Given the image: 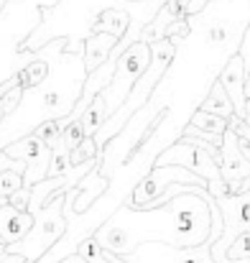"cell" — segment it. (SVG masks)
Instances as JSON below:
<instances>
[{
  "mask_svg": "<svg viewBox=\"0 0 250 263\" xmlns=\"http://www.w3.org/2000/svg\"><path fill=\"white\" fill-rule=\"evenodd\" d=\"M8 204L15 207V210L28 212V204H31V189H28V186H21L18 192H13V194L8 197Z\"/></svg>",
  "mask_w": 250,
  "mask_h": 263,
  "instance_id": "d4e9b609",
  "label": "cell"
},
{
  "mask_svg": "<svg viewBox=\"0 0 250 263\" xmlns=\"http://www.w3.org/2000/svg\"><path fill=\"white\" fill-rule=\"evenodd\" d=\"M118 44H120V39L112 36V33H92L82 46L84 72L92 74L94 69H100L102 64H107V59L112 57V51H115Z\"/></svg>",
  "mask_w": 250,
  "mask_h": 263,
  "instance_id": "4fadbf2b",
  "label": "cell"
},
{
  "mask_svg": "<svg viewBox=\"0 0 250 263\" xmlns=\"http://www.w3.org/2000/svg\"><path fill=\"white\" fill-rule=\"evenodd\" d=\"M245 77H248V69H245L240 54L230 57L227 64L222 67L220 77H217V82L225 87L227 97H230V102H233V107H235V118H240V120H245V107H248V97H245Z\"/></svg>",
  "mask_w": 250,
  "mask_h": 263,
  "instance_id": "8fae6325",
  "label": "cell"
},
{
  "mask_svg": "<svg viewBox=\"0 0 250 263\" xmlns=\"http://www.w3.org/2000/svg\"><path fill=\"white\" fill-rule=\"evenodd\" d=\"M220 212H222V235L220 240L212 246V258L215 263H225L227 261V251L230 246L240 238L250 233V189L240 192V194H227L215 199Z\"/></svg>",
  "mask_w": 250,
  "mask_h": 263,
  "instance_id": "52a82bcc",
  "label": "cell"
},
{
  "mask_svg": "<svg viewBox=\"0 0 250 263\" xmlns=\"http://www.w3.org/2000/svg\"><path fill=\"white\" fill-rule=\"evenodd\" d=\"M171 184H194V186H204L207 189V181L204 179H199V176L191 174L184 166H153L148 174L130 189V194L125 197V204H130L136 210H143L146 204H151L153 199H159Z\"/></svg>",
  "mask_w": 250,
  "mask_h": 263,
  "instance_id": "ba28073f",
  "label": "cell"
},
{
  "mask_svg": "<svg viewBox=\"0 0 250 263\" xmlns=\"http://www.w3.org/2000/svg\"><path fill=\"white\" fill-rule=\"evenodd\" d=\"M227 133V120L225 118H217L212 112H204V110H194L189 123L181 128L179 136L184 138H199V141H207L217 148H222V138Z\"/></svg>",
  "mask_w": 250,
  "mask_h": 263,
  "instance_id": "7c38bea8",
  "label": "cell"
},
{
  "mask_svg": "<svg viewBox=\"0 0 250 263\" xmlns=\"http://www.w3.org/2000/svg\"><path fill=\"white\" fill-rule=\"evenodd\" d=\"M105 120H107V105H105V95L100 92L94 100H92V105L87 107V112L82 115V128H84V136L87 138H92L102 125H105Z\"/></svg>",
  "mask_w": 250,
  "mask_h": 263,
  "instance_id": "e0dca14e",
  "label": "cell"
},
{
  "mask_svg": "<svg viewBox=\"0 0 250 263\" xmlns=\"http://www.w3.org/2000/svg\"><path fill=\"white\" fill-rule=\"evenodd\" d=\"M128 28H130V18H128V13L120 10V8H110V10L100 13L97 23L92 26V33H112V36L123 39V36L128 33Z\"/></svg>",
  "mask_w": 250,
  "mask_h": 263,
  "instance_id": "2e32d148",
  "label": "cell"
},
{
  "mask_svg": "<svg viewBox=\"0 0 250 263\" xmlns=\"http://www.w3.org/2000/svg\"><path fill=\"white\" fill-rule=\"evenodd\" d=\"M197 110L212 112V115H217V118H225V120H230V118L235 115V107H233V102H230L227 92H225V87H222L217 80L209 85V92L204 95V100L199 102V107H197Z\"/></svg>",
  "mask_w": 250,
  "mask_h": 263,
  "instance_id": "9a60e30c",
  "label": "cell"
},
{
  "mask_svg": "<svg viewBox=\"0 0 250 263\" xmlns=\"http://www.w3.org/2000/svg\"><path fill=\"white\" fill-rule=\"evenodd\" d=\"M3 151L10 156V159H15V161H21L23 166H26V174H23V186H33V184H39V181H44L46 176H49V166H51V148L41 141V138H36L33 133H28V136H23V138H18V141H10L8 146H3Z\"/></svg>",
  "mask_w": 250,
  "mask_h": 263,
  "instance_id": "9c48e42d",
  "label": "cell"
},
{
  "mask_svg": "<svg viewBox=\"0 0 250 263\" xmlns=\"http://www.w3.org/2000/svg\"><path fill=\"white\" fill-rule=\"evenodd\" d=\"M238 54H240V59H243L245 69L250 72V23H248V28H245V33H243V41H240V49H238Z\"/></svg>",
  "mask_w": 250,
  "mask_h": 263,
  "instance_id": "484cf974",
  "label": "cell"
},
{
  "mask_svg": "<svg viewBox=\"0 0 250 263\" xmlns=\"http://www.w3.org/2000/svg\"><path fill=\"white\" fill-rule=\"evenodd\" d=\"M77 256H80V258H84L87 263H110V261H107V253H105V248H102V246L94 240V235L80 243V248H77Z\"/></svg>",
  "mask_w": 250,
  "mask_h": 263,
  "instance_id": "ffe728a7",
  "label": "cell"
},
{
  "mask_svg": "<svg viewBox=\"0 0 250 263\" xmlns=\"http://www.w3.org/2000/svg\"><path fill=\"white\" fill-rule=\"evenodd\" d=\"M245 123L250 125V102H248V107H245Z\"/></svg>",
  "mask_w": 250,
  "mask_h": 263,
  "instance_id": "f546056e",
  "label": "cell"
},
{
  "mask_svg": "<svg viewBox=\"0 0 250 263\" xmlns=\"http://www.w3.org/2000/svg\"><path fill=\"white\" fill-rule=\"evenodd\" d=\"M84 138H87V136H84V128H82V123H80V120H77V123H72V125L64 130V146H67L69 151H72V148H77Z\"/></svg>",
  "mask_w": 250,
  "mask_h": 263,
  "instance_id": "cb8c5ba5",
  "label": "cell"
},
{
  "mask_svg": "<svg viewBox=\"0 0 250 263\" xmlns=\"http://www.w3.org/2000/svg\"><path fill=\"white\" fill-rule=\"evenodd\" d=\"M62 263H87V261H84V258H80V256L74 253V256H69V258H64V261H62Z\"/></svg>",
  "mask_w": 250,
  "mask_h": 263,
  "instance_id": "f1b7e54d",
  "label": "cell"
},
{
  "mask_svg": "<svg viewBox=\"0 0 250 263\" xmlns=\"http://www.w3.org/2000/svg\"><path fill=\"white\" fill-rule=\"evenodd\" d=\"M176 54H179V41H174V39H161V41L151 44V67H148L146 74L136 82V87L130 89L125 105H123L115 115H110V118L105 120V125L92 136L100 151H102V146H107V143H110V141L138 115V110H143V107L148 105L151 95L159 89L161 77L166 74L168 67L174 64Z\"/></svg>",
  "mask_w": 250,
  "mask_h": 263,
  "instance_id": "7a4b0ae2",
  "label": "cell"
},
{
  "mask_svg": "<svg viewBox=\"0 0 250 263\" xmlns=\"http://www.w3.org/2000/svg\"><path fill=\"white\" fill-rule=\"evenodd\" d=\"M227 261H250V233L240 235V238L230 246Z\"/></svg>",
  "mask_w": 250,
  "mask_h": 263,
  "instance_id": "603a6c76",
  "label": "cell"
},
{
  "mask_svg": "<svg viewBox=\"0 0 250 263\" xmlns=\"http://www.w3.org/2000/svg\"><path fill=\"white\" fill-rule=\"evenodd\" d=\"M5 3H8V0H0V8H3V5H5Z\"/></svg>",
  "mask_w": 250,
  "mask_h": 263,
  "instance_id": "1f68e13d",
  "label": "cell"
},
{
  "mask_svg": "<svg viewBox=\"0 0 250 263\" xmlns=\"http://www.w3.org/2000/svg\"><path fill=\"white\" fill-rule=\"evenodd\" d=\"M220 151H222V159H220L222 181L227 184L230 194H240V192H243V181L250 176V159L243 154V148H240L238 133H233V130L227 128Z\"/></svg>",
  "mask_w": 250,
  "mask_h": 263,
  "instance_id": "30bf717a",
  "label": "cell"
},
{
  "mask_svg": "<svg viewBox=\"0 0 250 263\" xmlns=\"http://www.w3.org/2000/svg\"><path fill=\"white\" fill-rule=\"evenodd\" d=\"M0 246H3V238H0Z\"/></svg>",
  "mask_w": 250,
  "mask_h": 263,
  "instance_id": "d6a6232c",
  "label": "cell"
},
{
  "mask_svg": "<svg viewBox=\"0 0 250 263\" xmlns=\"http://www.w3.org/2000/svg\"><path fill=\"white\" fill-rule=\"evenodd\" d=\"M212 225H215L212 238L204 246H199V248H174V246H164V243H143L130 256H125V261L128 263H215L212 246L220 240L222 228H225L217 202L212 207Z\"/></svg>",
  "mask_w": 250,
  "mask_h": 263,
  "instance_id": "8992f818",
  "label": "cell"
},
{
  "mask_svg": "<svg viewBox=\"0 0 250 263\" xmlns=\"http://www.w3.org/2000/svg\"><path fill=\"white\" fill-rule=\"evenodd\" d=\"M21 100H23V87H21V85H15V87L8 89V92L0 97V123L21 105Z\"/></svg>",
  "mask_w": 250,
  "mask_h": 263,
  "instance_id": "44dd1931",
  "label": "cell"
},
{
  "mask_svg": "<svg viewBox=\"0 0 250 263\" xmlns=\"http://www.w3.org/2000/svg\"><path fill=\"white\" fill-rule=\"evenodd\" d=\"M64 204H67V194L59 192L33 220V228L28 230V235L13 246H5L8 253H15L28 263L41 261L67 233V217H64Z\"/></svg>",
  "mask_w": 250,
  "mask_h": 263,
  "instance_id": "277c9868",
  "label": "cell"
},
{
  "mask_svg": "<svg viewBox=\"0 0 250 263\" xmlns=\"http://www.w3.org/2000/svg\"><path fill=\"white\" fill-rule=\"evenodd\" d=\"M215 197L204 186L179 184L176 194L156 210H136L120 202V207L97 228L94 240L125 258L143 243H164L174 248H199L212 233Z\"/></svg>",
  "mask_w": 250,
  "mask_h": 263,
  "instance_id": "6da1fadb",
  "label": "cell"
},
{
  "mask_svg": "<svg viewBox=\"0 0 250 263\" xmlns=\"http://www.w3.org/2000/svg\"><path fill=\"white\" fill-rule=\"evenodd\" d=\"M105 253H107V261L110 263H128L125 258H120V256H115V253H110V251H105Z\"/></svg>",
  "mask_w": 250,
  "mask_h": 263,
  "instance_id": "83f0119b",
  "label": "cell"
},
{
  "mask_svg": "<svg viewBox=\"0 0 250 263\" xmlns=\"http://www.w3.org/2000/svg\"><path fill=\"white\" fill-rule=\"evenodd\" d=\"M220 159H222V151L217 146H212L207 141H199V138L179 136V141H174L171 146H166L156 156L153 166H184L191 174L204 179L207 192L215 199H220V197L230 194L227 184L222 181V174H220Z\"/></svg>",
  "mask_w": 250,
  "mask_h": 263,
  "instance_id": "3957f363",
  "label": "cell"
},
{
  "mask_svg": "<svg viewBox=\"0 0 250 263\" xmlns=\"http://www.w3.org/2000/svg\"><path fill=\"white\" fill-rule=\"evenodd\" d=\"M33 220L36 215L31 212H23V210H15V207H3L0 210V238H3V246H13L18 240H23L28 235V230L33 228Z\"/></svg>",
  "mask_w": 250,
  "mask_h": 263,
  "instance_id": "5bb4252c",
  "label": "cell"
},
{
  "mask_svg": "<svg viewBox=\"0 0 250 263\" xmlns=\"http://www.w3.org/2000/svg\"><path fill=\"white\" fill-rule=\"evenodd\" d=\"M148 67H151V44H143V41L138 39V41H133V44L120 54L110 85L102 89L105 105H107V118L115 115V112L125 105L130 89L136 87V82L146 74Z\"/></svg>",
  "mask_w": 250,
  "mask_h": 263,
  "instance_id": "5b68a950",
  "label": "cell"
},
{
  "mask_svg": "<svg viewBox=\"0 0 250 263\" xmlns=\"http://www.w3.org/2000/svg\"><path fill=\"white\" fill-rule=\"evenodd\" d=\"M0 263H28V261L21 258V256H15V253H8V248L0 246Z\"/></svg>",
  "mask_w": 250,
  "mask_h": 263,
  "instance_id": "4316f807",
  "label": "cell"
},
{
  "mask_svg": "<svg viewBox=\"0 0 250 263\" xmlns=\"http://www.w3.org/2000/svg\"><path fill=\"white\" fill-rule=\"evenodd\" d=\"M23 186V174L21 172H3L0 174V197H10Z\"/></svg>",
  "mask_w": 250,
  "mask_h": 263,
  "instance_id": "7402d4cb",
  "label": "cell"
},
{
  "mask_svg": "<svg viewBox=\"0 0 250 263\" xmlns=\"http://www.w3.org/2000/svg\"><path fill=\"white\" fill-rule=\"evenodd\" d=\"M3 207H8V197H0V210Z\"/></svg>",
  "mask_w": 250,
  "mask_h": 263,
  "instance_id": "4dcf8cb0",
  "label": "cell"
},
{
  "mask_svg": "<svg viewBox=\"0 0 250 263\" xmlns=\"http://www.w3.org/2000/svg\"><path fill=\"white\" fill-rule=\"evenodd\" d=\"M36 138H41L51 151L56 148V146H62V141H64V133L59 130V123L56 120H46V123H41L36 130H31Z\"/></svg>",
  "mask_w": 250,
  "mask_h": 263,
  "instance_id": "ac0fdd59",
  "label": "cell"
},
{
  "mask_svg": "<svg viewBox=\"0 0 250 263\" xmlns=\"http://www.w3.org/2000/svg\"><path fill=\"white\" fill-rule=\"evenodd\" d=\"M97 154H100V148H97L94 138H84L77 148L69 151V164H72V166H82L87 161H94Z\"/></svg>",
  "mask_w": 250,
  "mask_h": 263,
  "instance_id": "d6986e66",
  "label": "cell"
}]
</instances>
